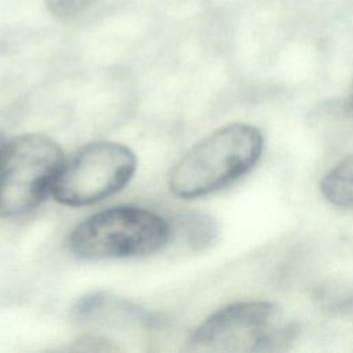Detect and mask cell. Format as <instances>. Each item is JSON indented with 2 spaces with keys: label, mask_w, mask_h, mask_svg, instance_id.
Instances as JSON below:
<instances>
[{
  "label": "cell",
  "mask_w": 353,
  "mask_h": 353,
  "mask_svg": "<svg viewBox=\"0 0 353 353\" xmlns=\"http://www.w3.org/2000/svg\"><path fill=\"white\" fill-rule=\"evenodd\" d=\"M263 152L262 131L248 123L226 124L192 146L168 176L181 199L214 193L250 172Z\"/></svg>",
  "instance_id": "6da1fadb"
},
{
  "label": "cell",
  "mask_w": 353,
  "mask_h": 353,
  "mask_svg": "<svg viewBox=\"0 0 353 353\" xmlns=\"http://www.w3.org/2000/svg\"><path fill=\"white\" fill-rule=\"evenodd\" d=\"M287 313L269 301H241L212 312L193 331L190 350L204 353L274 352L295 335Z\"/></svg>",
  "instance_id": "7a4b0ae2"
},
{
  "label": "cell",
  "mask_w": 353,
  "mask_h": 353,
  "mask_svg": "<svg viewBox=\"0 0 353 353\" xmlns=\"http://www.w3.org/2000/svg\"><path fill=\"white\" fill-rule=\"evenodd\" d=\"M170 237L160 215L139 207L120 205L95 212L73 228L70 251L84 259L142 256L159 251Z\"/></svg>",
  "instance_id": "3957f363"
},
{
  "label": "cell",
  "mask_w": 353,
  "mask_h": 353,
  "mask_svg": "<svg viewBox=\"0 0 353 353\" xmlns=\"http://www.w3.org/2000/svg\"><path fill=\"white\" fill-rule=\"evenodd\" d=\"M63 163L61 146L44 134H23L0 153V216L30 211L52 192Z\"/></svg>",
  "instance_id": "277c9868"
},
{
  "label": "cell",
  "mask_w": 353,
  "mask_h": 353,
  "mask_svg": "<svg viewBox=\"0 0 353 353\" xmlns=\"http://www.w3.org/2000/svg\"><path fill=\"white\" fill-rule=\"evenodd\" d=\"M135 170V153L125 145L88 143L62 163L51 193L63 205L94 204L120 192Z\"/></svg>",
  "instance_id": "5b68a950"
},
{
  "label": "cell",
  "mask_w": 353,
  "mask_h": 353,
  "mask_svg": "<svg viewBox=\"0 0 353 353\" xmlns=\"http://www.w3.org/2000/svg\"><path fill=\"white\" fill-rule=\"evenodd\" d=\"M320 190L330 204L353 210V152L324 174Z\"/></svg>",
  "instance_id": "8992f818"
},
{
  "label": "cell",
  "mask_w": 353,
  "mask_h": 353,
  "mask_svg": "<svg viewBox=\"0 0 353 353\" xmlns=\"http://www.w3.org/2000/svg\"><path fill=\"white\" fill-rule=\"evenodd\" d=\"M95 0H46L50 11L61 18L79 15L88 8Z\"/></svg>",
  "instance_id": "52a82bcc"
},
{
  "label": "cell",
  "mask_w": 353,
  "mask_h": 353,
  "mask_svg": "<svg viewBox=\"0 0 353 353\" xmlns=\"http://www.w3.org/2000/svg\"><path fill=\"white\" fill-rule=\"evenodd\" d=\"M345 112L349 117L353 119V80L350 83V87L347 90L346 94V99H345Z\"/></svg>",
  "instance_id": "ba28073f"
},
{
  "label": "cell",
  "mask_w": 353,
  "mask_h": 353,
  "mask_svg": "<svg viewBox=\"0 0 353 353\" xmlns=\"http://www.w3.org/2000/svg\"><path fill=\"white\" fill-rule=\"evenodd\" d=\"M4 139H3V137L0 135V153H1V150H3V148H4Z\"/></svg>",
  "instance_id": "9c48e42d"
}]
</instances>
